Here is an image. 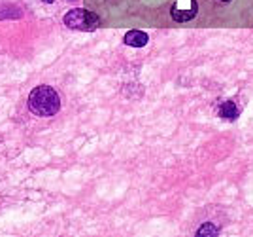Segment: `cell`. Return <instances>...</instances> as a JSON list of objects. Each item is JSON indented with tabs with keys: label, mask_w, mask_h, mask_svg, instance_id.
<instances>
[{
	"label": "cell",
	"mask_w": 253,
	"mask_h": 237,
	"mask_svg": "<svg viewBox=\"0 0 253 237\" xmlns=\"http://www.w3.org/2000/svg\"><path fill=\"white\" fill-rule=\"evenodd\" d=\"M29 108L32 114L47 118L55 116L61 108V97L57 95V91L51 86H38L34 87L29 95Z\"/></svg>",
	"instance_id": "obj_1"
},
{
	"label": "cell",
	"mask_w": 253,
	"mask_h": 237,
	"mask_svg": "<svg viewBox=\"0 0 253 237\" xmlns=\"http://www.w3.org/2000/svg\"><path fill=\"white\" fill-rule=\"evenodd\" d=\"M64 25L68 29H74V31H95L100 25V19L93 11L76 8V10H70L64 15Z\"/></svg>",
	"instance_id": "obj_2"
},
{
	"label": "cell",
	"mask_w": 253,
	"mask_h": 237,
	"mask_svg": "<svg viewBox=\"0 0 253 237\" xmlns=\"http://www.w3.org/2000/svg\"><path fill=\"white\" fill-rule=\"evenodd\" d=\"M148 34L142 33V31H128L125 34V38H123V42L126 46H132V48H142V46H146L148 44Z\"/></svg>",
	"instance_id": "obj_3"
},
{
	"label": "cell",
	"mask_w": 253,
	"mask_h": 237,
	"mask_svg": "<svg viewBox=\"0 0 253 237\" xmlns=\"http://www.w3.org/2000/svg\"><path fill=\"white\" fill-rule=\"evenodd\" d=\"M197 8H199V6H197V2L193 0V6H191L189 11H179L178 8L174 6V8L170 10V13H172V17H174L176 21H189V19H193V17L197 15Z\"/></svg>",
	"instance_id": "obj_4"
},
{
	"label": "cell",
	"mask_w": 253,
	"mask_h": 237,
	"mask_svg": "<svg viewBox=\"0 0 253 237\" xmlns=\"http://www.w3.org/2000/svg\"><path fill=\"white\" fill-rule=\"evenodd\" d=\"M219 116L227 119H234L238 116V107L232 103V101H225L221 103V107H219Z\"/></svg>",
	"instance_id": "obj_5"
},
{
	"label": "cell",
	"mask_w": 253,
	"mask_h": 237,
	"mask_svg": "<svg viewBox=\"0 0 253 237\" xmlns=\"http://www.w3.org/2000/svg\"><path fill=\"white\" fill-rule=\"evenodd\" d=\"M215 234H219V228H215L211 222H206L202 228L197 230V236L202 237V236H215Z\"/></svg>",
	"instance_id": "obj_6"
},
{
	"label": "cell",
	"mask_w": 253,
	"mask_h": 237,
	"mask_svg": "<svg viewBox=\"0 0 253 237\" xmlns=\"http://www.w3.org/2000/svg\"><path fill=\"white\" fill-rule=\"evenodd\" d=\"M221 2H229V0H221Z\"/></svg>",
	"instance_id": "obj_7"
}]
</instances>
